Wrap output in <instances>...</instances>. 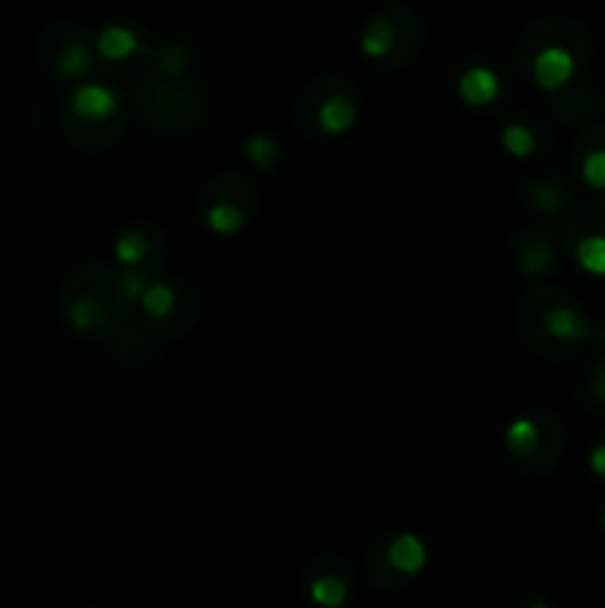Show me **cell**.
I'll use <instances>...</instances> for the list:
<instances>
[{
    "label": "cell",
    "instance_id": "7c38bea8",
    "mask_svg": "<svg viewBox=\"0 0 605 608\" xmlns=\"http://www.w3.org/2000/svg\"><path fill=\"white\" fill-rule=\"evenodd\" d=\"M362 51H365V57L383 63L386 69H401L416 57V51L410 45H404L401 24L392 15H380V18L368 21V27L362 33Z\"/></svg>",
    "mask_w": 605,
    "mask_h": 608
},
{
    "label": "cell",
    "instance_id": "484cf974",
    "mask_svg": "<svg viewBox=\"0 0 605 608\" xmlns=\"http://www.w3.org/2000/svg\"><path fill=\"white\" fill-rule=\"evenodd\" d=\"M247 155H250L253 161H259L261 167H267V170L279 161V149H276L267 137H253V140L247 143Z\"/></svg>",
    "mask_w": 605,
    "mask_h": 608
},
{
    "label": "cell",
    "instance_id": "2e32d148",
    "mask_svg": "<svg viewBox=\"0 0 605 608\" xmlns=\"http://www.w3.org/2000/svg\"><path fill=\"white\" fill-rule=\"evenodd\" d=\"M113 356L131 368V371H143V368H152L158 359H161V339L146 330L143 324L140 327H125L113 342H110Z\"/></svg>",
    "mask_w": 605,
    "mask_h": 608
},
{
    "label": "cell",
    "instance_id": "d6986e66",
    "mask_svg": "<svg viewBox=\"0 0 605 608\" xmlns=\"http://www.w3.org/2000/svg\"><path fill=\"white\" fill-rule=\"evenodd\" d=\"M576 395L585 407L605 410V356H591L576 374Z\"/></svg>",
    "mask_w": 605,
    "mask_h": 608
},
{
    "label": "cell",
    "instance_id": "cb8c5ba5",
    "mask_svg": "<svg viewBox=\"0 0 605 608\" xmlns=\"http://www.w3.org/2000/svg\"><path fill=\"white\" fill-rule=\"evenodd\" d=\"M576 232H597V235H605V199L585 202V205H579V208L570 211L567 226H564V235H576Z\"/></svg>",
    "mask_w": 605,
    "mask_h": 608
},
{
    "label": "cell",
    "instance_id": "83f0119b",
    "mask_svg": "<svg viewBox=\"0 0 605 608\" xmlns=\"http://www.w3.org/2000/svg\"><path fill=\"white\" fill-rule=\"evenodd\" d=\"M528 608H552V603H546V600H534V603H528Z\"/></svg>",
    "mask_w": 605,
    "mask_h": 608
},
{
    "label": "cell",
    "instance_id": "f546056e",
    "mask_svg": "<svg viewBox=\"0 0 605 608\" xmlns=\"http://www.w3.org/2000/svg\"><path fill=\"white\" fill-rule=\"evenodd\" d=\"M600 525L605 528V505H603V511H600Z\"/></svg>",
    "mask_w": 605,
    "mask_h": 608
},
{
    "label": "cell",
    "instance_id": "44dd1931",
    "mask_svg": "<svg viewBox=\"0 0 605 608\" xmlns=\"http://www.w3.org/2000/svg\"><path fill=\"white\" fill-rule=\"evenodd\" d=\"M134 51H140V42H137V36H134L128 27H122V24L107 27V30L98 36V54H101L104 60L119 63V60H128Z\"/></svg>",
    "mask_w": 605,
    "mask_h": 608
},
{
    "label": "cell",
    "instance_id": "52a82bcc",
    "mask_svg": "<svg viewBox=\"0 0 605 608\" xmlns=\"http://www.w3.org/2000/svg\"><path fill=\"white\" fill-rule=\"evenodd\" d=\"M113 256H116V273L122 279V288L137 303L140 294L149 285H155L158 273L164 270L167 235L161 226H155L149 220H137L119 232V238L113 244Z\"/></svg>",
    "mask_w": 605,
    "mask_h": 608
},
{
    "label": "cell",
    "instance_id": "4fadbf2b",
    "mask_svg": "<svg viewBox=\"0 0 605 608\" xmlns=\"http://www.w3.org/2000/svg\"><path fill=\"white\" fill-rule=\"evenodd\" d=\"M350 588H353L350 570L336 555L318 558L306 576L309 600L318 608H345V603L350 600Z\"/></svg>",
    "mask_w": 605,
    "mask_h": 608
},
{
    "label": "cell",
    "instance_id": "9a60e30c",
    "mask_svg": "<svg viewBox=\"0 0 605 608\" xmlns=\"http://www.w3.org/2000/svg\"><path fill=\"white\" fill-rule=\"evenodd\" d=\"M511 259L522 276H549L558 270V244L546 232H522L511 241Z\"/></svg>",
    "mask_w": 605,
    "mask_h": 608
},
{
    "label": "cell",
    "instance_id": "6da1fadb",
    "mask_svg": "<svg viewBox=\"0 0 605 608\" xmlns=\"http://www.w3.org/2000/svg\"><path fill=\"white\" fill-rule=\"evenodd\" d=\"M134 300L122 288L113 264L87 261L78 264L60 288V312L69 330L87 339L113 342L131 321Z\"/></svg>",
    "mask_w": 605,
    "mask_h": 608
},
{
    "label": "cell",
    "instance_id": "f1b7e54d",
    "mask_svg": "<svg viewBox=\"0 0 605 608\" xmlns=\"http://www.w3.org/2000/svg\"><path fill=\"white\" fill-rule=\"evenodd\" d=\"M594 336H597V339H600V342L605 345V318H603V324H600V330H594Z\"/></svg>",
    "mask_w": 605,
    "mask_h": 608
},
{
    "label": "cell",
    "instance_id": "5bb4252c",
    "mask_svg": "<svg viewBox=\"0 0 605 608\" xmlns=\"http://www.w3.org/2000/svg\"><path fill=\"white\" fill-rule=\"evenodd\" d=\"M519 196H522V202H525L534 214L555 217V214H561V211L570 208V202H573V187L558 173H540L522 181Z\"/></svg>",
    "mask_w": 605,
    "mask_h": 608
},
{
    "label": "cell",
    "instance_id": "7a4b0ae2",
    "mask_svg": "<svg viewBox=\"0 0 605 608\" xmlns=\"http://www.w3.org/2000/svg\"><path fill=\"white\" fill-rule=\"evenodd\" d=\"M517 333L531 353L561 359L594 339V324L570 294L552 285H537L519 297Z\"/></svg>",
    "mask_w": 605,
    "mask_h": 608
},
{
    "label": "cell",
    "instance_id": "5b68a950",
    "mask_svg": "<svg viewBox=\"0 0 605 608\" xmlns=\"http://www.w3.org/2000/svg\"><path fill=\"white\" fill-rule=\"evenodd\" d=\"M259 211V187L241 173H217L196 196V214L202 226L220 238L238 235Z\"/></svg>",
    "mask_w": 605,
    "mask_h": 608
},
{
    "label": "cell",
    "instance_id": "30bf717a",
    "mask_svg": "<svg viewBox=\"0 0 605 608\" xmlns=\"http://www.w3.org/2000/svg\"><path fill=\"white\" fill-rule=\"evenodd\" d=\"M140 324L161 342L178 339L193 330L202 312V297L190 282H155L140 294Z\"/></svg>",
    "mask_w": 605,
    "mask_h": 608
},
{
    "label": "cell",
    "instance_id": "7402d4cb",
    "mask_svg": "<svg viewBox=\"0 0 605 608\" xmlns=\"http://www.w3.org/2000/svg\"><path fill=\"white\" fill-rule=\"evenodd\" d=\"M460 92L469 104L481 107V104H490L496 95H499V78L490 72V69H469L463 78H460Z\"/></svg>",
    "mask_w": 605,
    "mask_h": 608
},
{
    "label": "cell",
    "instance_id": "8fae6325",
    "mask_svg": "<svg viewBox=\"0 0 605 608\" xmlns=\"http://www.w3.org/2000/svg\"><path fill=\"white\" fill-rule=\"evenodd\" d=\"M380 564L377 570H389L395 579H407L425 570L428 564V549L422 537H416L407 528H392L380 540L371 543L368 549V567Z\"/></svg>",
    "mask_w": 605,
    "mask_h": 608
},
{
    "label": "cell",
    "instance_id": "d4e9b609",
    "mask_svg": "<svg viewBox=\"0 0 605 608\" xmlns=\"http://www.w3.org/2000/svg\"><path fill=\"white\" fill-rule=\"evenodd\" d=\"M187 63H190V54H187L184 45H167V48L158 51V72H161L164 78L181 81L184 72H187Z\"/></svg>",
    "mask_w": 605,
    "mask_h": 608
},
{
    "label": "cell",
    "instance_id": "8992f818",
    "mask_svg": "<svg viewBox=\"0 0 605 608\" xmlns=\"http://www.w3.org/2000/svg\"><path fill=\"white\" fill-rule=\"evenodd\" d=\"M356 116H359L356 92L336 75L309 84L300 92L294 107V122L309 137H339L353 128Z\"/></svg>",
    "mask_w": 605,
    "mask_h": 608
},
{
    "label": "cell",
    "instance_id": "ffe728a7",
    "mask_svg": "<svg viewBox=\"0 0 605 608\" xmlns=\"http://www.w3.org/2000/svg\"><path fill=\"white\" fill-rule=\"evenodd\" d=\"M600 107V98L591 89H570L564 95H558L552 101V110L564 119V122H582L588 116H594Z\"/></svg>",
    "mask_w": 605,
    "mask_h": 608
},
{
    "label": "cell",
    "instance_id": "9c48e42d",
    "mask_svg": "<svg viewBox=\"0 0 605 608\" xmlns=\"http://www.w3.org/2000/svg\"><path fill=\"white\" fill-rule=\"evenodd\" d=\"M588 54V36H576L567 42H549L543 27H534L519 45V63L528 81L543 92H558Z\"/></svg>",
    "mask_w": 605,
    "mask_h": 608
},
{
    "label": "cell",
    "instance_id": "ba28073f",
    "mask_svg": "<svg viewBox=\"0 0 605 608\" xmlns=\"http://www.w3.org/2000/svg\"><path fill=\"white\" fill-rule=\"evenodd\" d=\"M564 445H567L564 425L546 410L522 416L505 434V451H508L511 463L525 475L552 472L564 454Z\"/></svg>",
    "mask_w": 605,
    "mask_h": 608
},
{
    "label": "cell",
    "instance_id": "e0dca14e",
    "mask_svg": "<svg viewBox=\"0 0 605 608\" xmlns=\"http://www.w3.org/2000/svg\"><path fill=\"white\" fill-rule=\"evenodd\" d=\"M573 164L588 187L605 190V125L582 134L573 149Z\"/></svg>",
    "mask_w": 605,
    "mask_h": 608
},
{
    "label": "cell",
    "instance_id": "4316f807",
    "mask_svg": "<svg viewBox=\"0 0 605 608\" xmlns=\"http://www.w3.org/2000/svg\"><path fill=\"white\" fill-rule=\"evenodd\" d=\"M588 463H591V469H594L597 478H605V442H597V445H594Z\"/></svg>",
    "mask_w": 605,
    "mask_h": 608
},
{
    "label": "cell",
    "instance_id": "603a6c76",
    "mask_svg": "<svg viewBox=\"0 0 605 608\" xmlns=\"http://www.w3.org/2000/svg\"><path fill=\"white\" fill-rule=\"evenodd\" d=\"M89 66H92V57H89L87 45L78 39V36H72L63 48H60V54H57V60H54V72L60 75V78H81V75H87Z\"/></svg>",
    "mask_w": 605,
    "mask_h": 608
},
{
    "label": "cell",
    "instance_id": "3957f363",
    "mask_svg": "<svg viewBox=\"0 0 605 608\" xmlns=\"http://www.w3.org/2000/svg\"><path fill=\"white\" fill-rule=\"evenodd\" d=\"M63 131L84 152H110L128 131V107L113 89L87 84L63 101Z\"/></svg>",
    "mask_w": 605,
    "mask_h": 608
},
{
    "label": "cell",
    "instance_id": "ac0fdd59",
    "mask_svg": "<svg viewBox=\"0 0 605 608\" xmlns=\"http://www.w3.org/2000/svg\"><path fill=\"white\" fill-rule=\"evenodd\" d=\"M502 143L505 149L514 155V158H534V155H543L546 146H549V131L543 128V122H531V119H514L505 125L502 131Z\"/></svg>",
    "mask_w": 605,
    "mask_h": 608
},
{
    "label": "cell",
    "instance_id": "277c9868",
    "mask_svg": "<svg viewBox=\"0 0 605 608\" xmlns=\"http://www.w3.org/2000/svg\"><path fill=\"white\" fill-rule=\"evenodd\" d=\"M134 101H137V113L143 119V125L161 137H190L196 134L205 119H208V101L196 87L175 81V78H164L158 75H146L140 78V84L134 89Z\"/></svg>",
    "mask_w": 605,
    "mask_h": 608
}]
</instances>
